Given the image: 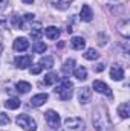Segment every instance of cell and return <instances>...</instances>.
Returning a JSON list of instances; mask_svg holds the SVG:
<instances>
[{"label":"cell","mask_w":130,"mask_h":131,"mask_svg":"<svg viewBox=\"0 0 130 131\" xmlns=\"http://www.w3.org/2000/svg\"><path fill=\"white\" fill-rule=\"evenodd\" d=\"M94 125L98 131H110L112 130V124L107 117V113L104 111V108H97L94 113Z\"/></svg>","instance_id":"obj_1"},{"label":"cell","mask_w":130,"mask_h":131,"mask_svg":"<svg viewBox=\"0 0 130 131\" xmlns=\"http://www.w3.org/2000/svg\"><path fill=\"white\" fill-rule=\"evenodd\" d=\"M72 89H73L72 82L67 78H61L58 85L55 87V93H58V96H60L61 101H69L72 98Z\"/></svg>","instance_id":"obj_2"},{"label":"cell","mask_w":130,"mask_h":131,"mask_svg":"<svg viewBox=\"0 0 130 131\" xmlns=\"http://www.w3.org/2000/svg\"><path fill=\"white\" fill-rule=\"evenodd\" d=\"M17 124H18V127H22L25 131H35L37 130V124H35V121H34L31 116H28V114H18L17 116Z\"/></svg>","instance_id":"obj_3"},{"label":"cell","mask_w":130,"mask_h":131,"mask_svg":"<svg viewBox=\"0 0 130 131\" xmlns=\"http://www.w3.org/2000/svg\"><path fill=\"white\" fill-rule=\"evenodd\" d=\"M66 131H84V121L80 117H67L64 121Z\"/></svg>","instance_id":"obj_4"},{"label":"cell","mask_w":130,"mask_h":131,"mask_svg":"<svg viewBox=\"0 0 130 131\" xmlns=\"http://www.w3.org/2000/svg\"><path fill=\"white\" fill-rule=\"evenodd\" d=\"M44 117H46V122L51 128H58L60 127V116L58 113H55L54 110H49L44 113Z\"/></svg>","instance_id":"obj_5"},{"label":"cell","mask_w":130,"mask_h":131,"mask_svg":"<svg viewBox=\"0 0 130 131\" xmlns=\"http://www.w3.org/2000/svg\"><path fill=\"white\" fill-rule=\"evenodd\" d=\"M92 87H94L95 92L101 93V95H106V96H109V98H112V90H110V87H109L106 82H103V81H94Z\"/></svg>","instance_id":"obj_6"},{"label":"cell","mask_w":130,"mask_h":131,"mask_svg":"<svg viewBox=\"0 0 130 131\" xmlns=\"http://www.w3.org/2000/svg\"><path fill=\"white\" fill-rule=\"evenodd\" d=\"M32 64V57L31 55H22V57H17L15 58V66L18 69H26Z\"/></svg>","instance_id":"obj_7"},{"label":"cell","mask_w":130,"mask_h":131,"mask_svg":"<svg viewBox=\"0 0 130 131\" xmlns=\"http://www.w3.org/2000/svg\"><path fill=\"white\" fill-rule=\"evenodd\" d=\"M90 96H92V90L89 87H83L78 90V101L81 104H87L90 101Z\"/></svg>","instance_id":"obj_8"},{"label":"cell","mask_w":130,"mask_h":131,"mask_svg":"<svg viewBox=\"0 0 130 131\" xmlns=\"http://www.w3.org/2000/svg\"><path fill=\"white\" fill-rule=\"evenodd\" d=\"M14 50H17V52H23V50H26L28 47H29V41L25 38V37H20V38H17L15 41H14Z\"/></svg>","instance_id":"obj_9"},{"label":"cell","mask_w":130,"mask_h":131,"mask_svg":"<svg viewBox=\"0 0 130 131\" xmlns=\"http://www.w3.org/2000/svg\"><path fill=\"white\" fill-rule=\"evenodd\" d=\"M110 78H112L113 81H121V79H124V70H123V67H119V66H112V69H110Z\"/></svg>","instance_id":"obj_10"},{"label":"cell","mask_w":130,"mask_h":131,"mask_svg":"<svg viewBox=\"0 0 130 131\" xmlns=\"http://www.w3.org/2000/svg\"><path fill=\"white\" fill-rule=\"evenodd\" d=\"M92 17H94V12H92L90 6H89V5H83V6H81V12H80V18H81L83 21H90Z\"/></svg>","instance_id":"obj_11"},{"label":"cell","mask_w":130,"mask_h":131,"mask_svg":"<svg viewBox=\"0 0 130 131\" xmlns=\"http://www.w3.org/2000/svg\"><path fill=\"white\" fill-rule=\"evenodd\" d=\"M46 101H48V95H46V93H40V95L32 96V99H31L29 102H31L32 107H40V105H43Z\"/></svg>","instance_id":"obj_12"},{"label":"cell","mask_w":130,"mask_h":131,"mask_svg":"<svg viewBox=\"0 0 130 131\" xmlns=\"http://www.w3.org/2000/svg\"><path fill=\"white\" fill-rule=\"evenodd\" d=\"M44 35L49 38V40H57L60 37V29L55 28V26H48L44 29Z\"/></svg>","instance_id":"obj_13"},{"label":"cell","mask_w":130,"mask_h":131,"mask_svg":"<svg viewBox=\"0 0 130 131\" xmlns=\"http://www.w3.org/2000/svg\"><path fill=\"white\" fill-rule=\"evenodd\" d=\"M70 46H72L75 50H81V49H84L86 41H84L83 37H73V38L70 40Z\"/></svg>","instance_id":"obj_14"},{"label":"cell","mask_w":130,"mask_h":131,"mask_svg":"<svg viewBox=\"0 0 130 131\" xmlns=\"http://www.w3.org/2000/svg\"><path fill=\"white\" fill-rule=\"evenodd\" d=\"M118 114L123 117V119H127L130 116V105L129 102H123L119 107H118Z\"/></svg>","instance_id":"obj_15"},{"label":"cell","mask_w":130,"mask_h":131,"mask_svg":"<svg viewBox=\"0 0 130 131\" xmlns=\"http://www.w3.org/2000/svg\"><path fill=\"white\" fill-rule=\"evenodd\" d=\"M129 26H130L129 20H124V21H121V23H119V26H118V31H119V34H121L124 38H129V37H130Z\"/></svg>","instance_id":"obj_16"},{"label":"cell","mask_w":130,"mask_h":131,"mask_svg":"<svg viewBox=\"0 0 130 131\" xmlns=\"http://www.w3.org/2000/svg\"><path fill=\"white\" fill-rule=\"evenodd\" d=\"M15 89H17V92H18V93L25 95V93H28V92L31 90V84H29V82H26V81H18V82L15 84Z\"/></svg>","instance_id":"obj_17"},{"label":"cell","mask_w":130,"mask_h":131,"mask_svg":"<svg viewBox=\"0 0 130 131\" xmlns=\"http://www.w3.org/2000/svg\"><path fill=\"white\" fill-rule=\"evenodd\" d=\"M58 79H60V78H58V75H57V73H54V72H51V73H48V75L44 76L43 84H44V85H52V84H55Z\"/></svg>","instance_id":"obj_18"},{"label":"cell","mask_w":130,"mask_h":131,"mask_svg":"<svg viewBox=\"0 0 130 131\" xmlns=\"http://www.w3.org/2000/svg\"><path fill=\"white\" fill-rule=\"evenodd\" d=\"M73 76H75L77 79H80V81H84V79L87 78V70L80 66V67H77V69L73 70Z\"/></svg>","instance_id":"obj_19"},{"label":"cell","mask_w":130,"mask_h":131,"mask_svg":"<svg viewBox=\"0 0 130 131\" xmlns=\"http://www.w3.org/2000/svg\"><path fill=\"white\" fill-rule=\"evenodd\" d=\"M32 50L35 53H44L48 50V46L43 43V41H35L32 44Z\"/></svg>","instance_id":"obj_20"},{"label":"cell","mask_w":130,"mask_h":131,"mask_svg":"<svg viewBox=\"0 0 130 131\" xmlns=\"http://www.w3.org/2000/svg\"><path fill=\"white\" fill-rule=\"evenodd\" d=\"M5 107L9 108V110H17V108L20 107V101L15 99V98H11V99H8V101L5 102Z\"/></svg>","instance_id":"obj_21"},{"label":"cell","mask_w":130,"mask_h":131,"mask_svg":"<svg viewBox=\"0 0 130 131\" xmlns=\"http://www.w3.org/2000/svg\"><path fill=\"white\" fill-rule=\"evenodd\" d=\"M83 57H84L86 60H98V58H99V53H98L97 50L92 47V49H87V50H86V53H84Z\"/></svg>","instance_id":"obj_22"},{"label":"cell","mask_w":130,"mask_h":131,"mask_svg":"<svg viewBox=\"0 0 130 131\" xmlns=\"http://www.w3.org/2000/svg\"><path fill=\"white\" fill-rule=\"evenodd\" d=\"M40 66L41 67H46V69H52L54 67V60L51 57H43L40 60Z\"/></svg>","instance_id":"obj_23"},{"label":"cell","mask_w":130,"mask_h":131,"mask_svg":"<svg viewBox=\"0 0 130 131\" xmlns=\"http://www.w3.org/2000/svg\"><path fill=\"white\" fill-rule=\"evenodd\" d=\"M41 35H43V31L40 29V26H38V25H37L35 28H32V31H31V37H32L34 40H38Z\"/></svg>","instance_id":"obj_24"},{"label":"cell","mask_w":130,"mask_h":131,"mask_svg":"<svg viewBox=\"0 0 130 131\" xmlns=\"http://www.w3.org/2000/svg\"><path fill=\"white\" fill-rule=\"evenodd\" d=\"M73 63H75L73 60H67V61L64 63V66H63V72H64L66 75H67V73L70 72V69H72V66H73Z\"/></svg>","instance_id":"obj_25"},{"label":"cell","mask_w":130,"mask_h":131,"mask_svg":"<svg viewBox=\"0 0 130 131\" xmlns=\"http://www.w3.org/2000/svg\"><path fill=\"white\" fill-rule=\"evenodd\" d=\"M8 124H9V117H8V114L0 113V127H2V125H8Z\"/></svg>","instance_id":"obj_26"},{"label":"cell","mask_w":130,"mask_h":131,"mask_svg":"<svg viewBox=\"0 0 130 131\" xmlns=\"http://www.w3.org/2000/svg\"><path fill=\"white\" fill-rule=\"evenodd\" d=\"M41 70H43V67L38 64V66H35V67H31V70H29V72H31V75H38Z\"/></svg>","instance_id":"obj_27"},{"label":"cell","mask_w":130,"mask_h":131,"mask_svg":"<svg viewBox=\"0 0 130 131\" xmlns=\"http://www.w3.org/2000/svg\"><path fill=\"white\" fill-rule=\"evenodd\" d=\"M72 0H54V3H57V5H60L61 8H66L69 3H70Z\"/></svg>","instance_id":"obj_28"},{"label":"cell","mask_w":130,"mask_h":131,"mask_svg":"<svg viewBox=\"0 0 130 131\" xmlns=\"http://www.w3.org/2000/svg\"><path fill=\"white\" fill-rule=\"evenodd\" d=\"M104 70V64H98L97 66V72H103Z\"/></svg>","instance_id":"obj_29"},{"label":"cell","mask_w":130,"mask_h":131,"mask_svg":"<svg viewBox=\"0 0 130 131\" xmlns=\"http://www.w3.org/2000/svg\"><path fill=\"white\" fill-rule=\"evenodd\" d=\"M22 2H25L26 5H31V3H34V0H22Z\"/></svg>","instance_id":"obj_30"},{"label":"cell","mask_w":130,"mask_h":131,"mask_svg":"<svg viewBox=\"0 0 130 131\" xmlns=\"http://www.w3.org/2000/svg\"><path fill=\"white\" fill-rule=\"evenodd\" d=\"M0 53H2V44H0Z\"/></svg>","instance_id":"obj_31"}]
</instances>
